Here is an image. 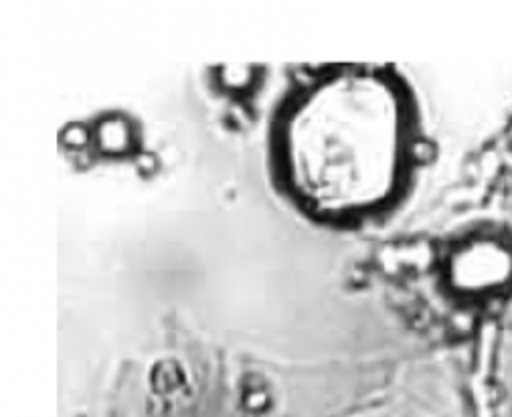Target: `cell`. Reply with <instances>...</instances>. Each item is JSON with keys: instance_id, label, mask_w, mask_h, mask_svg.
Listing matches in <instances>:
<instances>
[{"instance_id": "2", "label": "cell", "mask_w": 512, "mask_h": 417, "mask_svg": "<svg viewBox=\"0 0 512 417\" xmlns=\"http://www.w3.org/2000/svg\"><path fill=\"white\" fill-rule=\"evenodd\" d=\"M452 280L466 294H496L512 280V247L496 235L468 239L452 260Z\"/></svg>"}, {"instance_id": "1", "label": "cell", "mask_w": 512, "mask_h": 417, "mask_svg": "<svg viewBox=\"0 0 512 417\" xmlns=\"http://www.w3.org/2000/svg\"><path fill=\"white\" fill-rule=\"evenodd\" d=\"M403 148L401 98L385 77L369 71L322 83L294 112L286 132L294 185L334 211L381 203L399 179Z\"/></svg>"}]
</instances>
